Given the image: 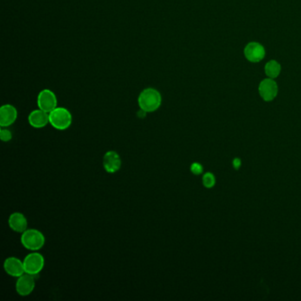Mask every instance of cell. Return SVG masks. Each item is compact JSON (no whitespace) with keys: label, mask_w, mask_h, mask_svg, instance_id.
<instances>
[{"label":"cell","mask_w":301,"mask_h":301,"mask_svg":"<svg viewBox=\"0 0 301 301\" xmlns=\"http://www.w3.org/2000/svg\"><path fill=\"white\" fill-rule=\"evenodd\" d=\"M203 186L207 188H212L216 184V178L211 172H207L203 177Z\"/></svg>","instance_id":"9a60e30c"},{"label":"cell","mask_w":301,"mask_h":301,"mask_svg":"<svg viewBox=\"0 0 301 301\" xmlns=\"http://www.w3.org/2000/svg\"><path fill=\"white\" fill-rule=\"evenodd\" d=\"M17 117V110L14 105H2L0 108V126L9 127L16 121Z\"/></svg>","instance_id":"9c48e42d"},{"label":"cell","mask_w":301,"mask_h":301,"mask_svg":"<svg viewBox=\"0 0 301 301\" xmlns=\"http://www.w3.org/2000/svg\"><path fill=\"white\" fill-rule=\"evenodd\" d=\"M25 273L32 276L38 275L44 268V257L36 251L28 254L23 260Z\"/></svg>","instance_id":"277c9868"},{"label":"cell","mask_w":301,"mask_h":301,"mask_svg":"<svg viewBox=\"0 0 301 301\" xmlns=\"http://www.w3.org/2000/svg\"><path fill=\"white\" fill-rule=\"evenodd\" d=\"M35 276L25 273L21 277H18L15 288L18 294L21 297H27L28 295L31 294L35 290Z\"/></svg>","instance_id":"8992f818"},{"label":"cell","mask_w":301,"mask_h":301,"mask_svg":"<svg viewBox=\"0 0 301 301\" xmlns=\"http://www.w3.org/2000/svg\"><path fill=\"white\" fill-rule=\"evenodd\" d=\"M232 165H233L234 169L238 170L239 167H240V165H241V161H240V159H239V158H235L234 160H233V163H232Z\"/></svg>","instance_id":"ac0fdd59"},{"label":"cell","mask_w":301,"mask_h":301,"mask_svg":"<svg viewBox=\"0 0 301 301\" xmlns=\"http://www.w3.org/2000/svg\"><path fill=\"white\" fill-rule=\"evenodd\" d=\"M190 170L194 175H200L203 172V165L199 164V163H193L191 165Z\"/></svg>","instance_id":"e0dca14e"},{"label":"cell","mask_w":301,"mask_h":301,"mask_svg":"<svg viewBox=\"0 0 301 301\" xmlns=\"http://www.w3.org/2000/svg\"><path fill=\"white\" fill-rule=\"evenodd\" d=\"M103 165L106 172L109 173H115L119 172L121 168L122 161L119 155L116 151H107L103 158Z\"/></svg>","instance_id":"52a82bcc"},{"label":"cell","mask_w":301,"mask_h":301,"mask_svg":"<svg viewBox=\"0 0 301 301\" xmlns=\"http://www.w3.org/2000/svg\"><path fill=\"white\" fill-rule=\"evenodd\" d=\"M29 125L34 128H42L45 127L49 123V113L42 111L41 109L34 110L29 113L28 118Z\"/></svg>","instance_id":"30bf717a"},{"label":"cell","mask_w":301,"mask_h":301,"mask_svg":"<svg viewBox=\"0 0 301 301\" xmlns=\"http://www.w3.org/2000/svg\"><path fill=\"white\" fill-rule=\"evenodd\" d=\"M49 124L55 129L64 131L70 127L73 123V116L67 109L57 107L49 113Z\"/></svg>","instance_id":"3957f363"},{"label":"cell","mask_w":301,"mask_h":301,"mask_svg":"<svg viewBox=\"0 0 301 301\" xmlns=\"http://www.w3.org/2000/svg\"><path fill=\"white\" fill-rule=\"evenodd\" d=\"M138 105L140 110L147 113L158 111L162 105V95L160 92L156 88H145L139 95Z\"/></svg>","instance_id":"6da1fadb"},{"label":"cell","mask_w":301,"mask_h":301,"mask_svg":"<svg viewBox=\"0 0 301 301\" xmlns=\"http://www.w3.org/2000/svg\"><path fill=\"white\" fill-rule=\"evenodd\" d=\"M245 56L249 61L257 63L265 56V49L258 42H250L245 48Z\"/></svg>","instance_id":"7c38bea8"},{"label":"cell","mask_w":301,"mask_h":301,"mask_svg":"<svg viewBox=\"0 0 301 301\" xmlns=\"http://www.w3.org/2000/svg\"><path fill=\"white\" fill-rule=\"evenodd\" d=\"M21 245L29 251H39L45 244V237L41 231L35 229H27L21 233Z\"/></svg>","instance_id":"7a4b0ae2"},{"label":"cell","mask_w":301,"mask_h":301,"mask_svg":"<svg viewBox=\"0 0 301 301\" xmlns=\"http://www.w3.org/2000/svg\"><path fill=\"white\" fill-rule=\"evenodd\" d=\"M281 67L279 64L277 63V61L272 60L270 61L269 63H267L265 66V72L269 77L271 79L277 77L279 74H280Z\"/></svg>","instance_id":"5bb4252c"},{"label":"cell","mask_w":301,"mask_h":301,"mask_svg":"<svg viewBox=\"0 0 301 301\" xmlns=\"http://www.w3.org/2000/svg\"><path fill=\"white\" fill-rule=\"evenodd\" d=\"M259 93L264 101H272L277 95V83L272 79H265L260 84Z\"/></svg>","instance_id":"8fae6325"},{"label":"cell","mask_w":301,"mask_h":301,"mask_svg":"<svg viewBox=\"0 0 301 301\" xmlns=\"http://www.w3.org/2000/svg\"><path fill=\"white\" fill-rule=\"evenodd\" d=\"M9 227L18 233H23L28 229V220L24 215L20 212L11 214L8 218Z\"/></svg>","instance_id":"4fadbf2b"},{"label":"cell","mask_w":301,"mask_h":301,"mask_svg":"<svg viewBox=\"0 0 301 301\" xmlns=\"http://www.w3.org/2000/svg\"><path fill=\"white\" fill-rule=\"evenodd\" d=\"M37 105L39 109L49 113L58 107V99L54 92L49 89H43L37 96Z\"/></svg>","instance_id":"5b68a950"},{"label":"cell","mask_w":301,"mask_h":301,"mask_svg":"<svg viewBox=\"0 0 301 301\" xmlns=\"http://www.w3.org/2000/svg\"><path fill=\"white\" fill-rule=\"evenodd\" d=\"M4 270L11 277H20L25 274L23 261L16 257H8L4 263Z\"/></svg>","instance_id":"ba28073f"},{"label":"cell","mask_w":301,"mask_h":301,"mask_svg":"<svg viewBox=\"0 0 301 301\" xmlns=\"http://www.w3.org/2000/svg\"><path fill=\"white\" fill-rule=\"evenodd\" d=\"M0 139L3 142H8L13 139V134L7 127H1L0 130Z\"/></svg>","instance_id":"2e32d148"}]
</instances>
